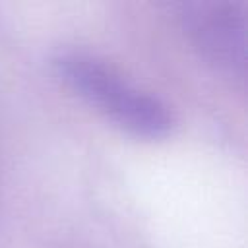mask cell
I'll return each instance as SVG.
<instances>
[{
  "label": "cell",
  "mask_w": 248,
  "mask_h": 248,
  "mask_svg": "<svg viewBox=\"0 0 248 248\" xmlns=\"http://www.w3.org/2000/svg\"><path fill=\"white\" fill-rule=\"evenodd\" d=\"M56 76L89 107L122 132L157 141L174 128V114L157 95L128 81L93 52L64 48L52 58Z\"/></svg>",
  "instance_id": "1"
},
{
  "label": "cell",
  "mask_w": 248,
  "mask_h": 248,
  "mask_svg": "<svg viewBox=\"0 0 248 248\" xmlns=\"http://www.w3.org/2000/svg\"><path fill=\"white\" fill-rule=\"evenodd\" d=\"M178 17L186 37L203 60L227 78L246 79L248 8L244 2H184Z\"/></svg>",
  "instance_id": "2"
}]
</instances>
